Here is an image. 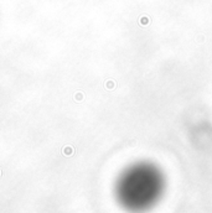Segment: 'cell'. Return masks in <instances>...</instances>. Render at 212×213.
<instances>
[{
	"mask_svg": "<svg viewBox=\"0 0 212 213\" xmlns=\"http://www.w3.org/2000/svg\"><path fill=\"white\" fill-rule=\"evenodd\" d=\"M165 190L164 174L153 162L140 161L127 167L118 177L114 193L118 203L130 213L153 208Z\"/></svg>",
	"mask_w": 212,
	"mask_h": 213,
	"instance_id": "obj_1",
	"label": "cell"
}]
</instances>
